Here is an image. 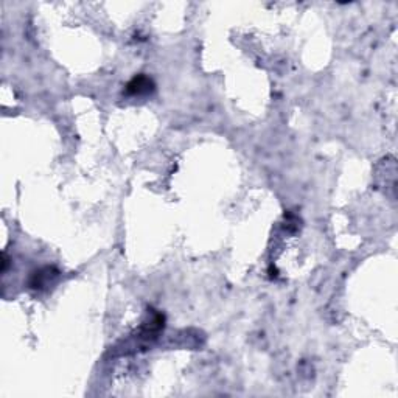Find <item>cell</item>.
I'll return each instance as SVG.
<instances>
[{
	"label": "cell",
	"mask_w": 398,
	"mask_h": 398,
	"mask_svg": "<svg viewBox=\"0 0 398 398\" xmlns=\"http://www.w3.org/2000/svg\"><path fill=\"white\" fill-rule=\"evenodd\" d=\"M153 87L151 81L145 77H139V78H134L129 86H128V90L131 94H142V92H150Z\"/></svg>",
	"instance_id": "6da1fadb"
}]
</instances>
